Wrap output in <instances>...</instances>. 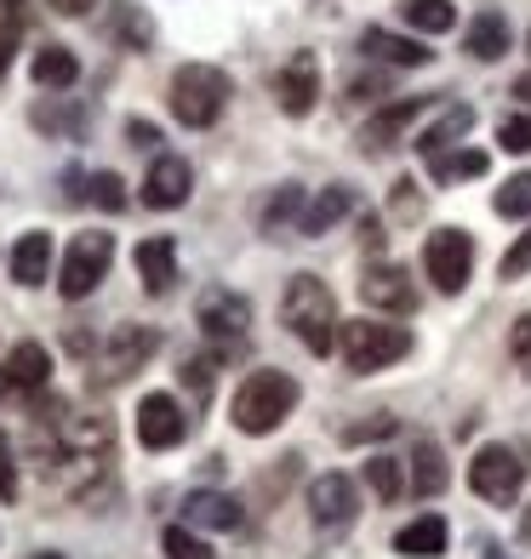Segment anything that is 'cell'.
Masks as SVG:
<instances>
[{
    "instance_id": "30",
    "label": "cell",
    "mask_w": 531,
    "mask_h": 559,
    "mask_svg": "<svg viewBox=\"0 0 531 559\" xmlns=\"http://www.w3.org/2000/svg\"><path fill=\"white\" fill-rule=\"evenodd\" d=\"M109 23H115V40H126V46H149V40H155V23H149V12H138L132 0H120Z\"/></svg>"
},
{
    "instance_id": "14",
    "label": "cell",
    "mask_w": 531,
    "mask_h": 559,
    "mask_svg": "<svg viewBox=\"0 0 531 559\" xmlns=\"http://www.w3.org/2000/svg\"><path fill=\"white\" fill-rule=\"evenodd\" d=\"M155 348H161V337L149 332V325H120V332L109 337V354H104V383H120V377L138 371Z\"/></svg>"
},
{
    "instance_id": "46",
    "label": "cell",
    "mask_w": 531,
    "mask_h": 559,
    "mask_svg": "<svg viewBox=\"0 0 531 559\" xmlns=\"http://www.w3.org/2000/svg\"><path fill=\"white\" fill-rule=\"evenodd\" d=\"M23 12H30L23 0H0V17H7V23H23Z\"/></svg>"
},
{
    "instance_id": "17",
    "label": "cell",
    "mask_w": 531,
    "mask_h": 559,
    "mask_svg": "<svg viewBox=\"0 0 531 559\" xmlns=\"http://www.w3.org/2000/svg\"><path fill=\"white\" fill-rule=\"evenodd\" d=\"M184 525L235 531V525H240V502L223 497V491H189V497H184Z\"/></svg>"
},
{
    "instance_id": "48",
    "label": "cell",
    "mask_w": 531,
    "mask_h": 559,
    "mask_svg": "<svg viewBox=\"0 0 531 559\" xmlns=\"http://www.w3.org/2000/svg\"><path fill=\"white\" fill-rule=\"evenodd\" d=\"M520 537L531 543V508H526V520H520Z\"/></svg>"
},
{
    "instance_id": "1",
    "label": "cell",
    "mask_w": 531,
    "mask_h": 559,
    "mask_svg": "<svg viewBox=\"0 0 531 559\" xmlns=\"http://www.w3.org/2000/svg\"><path fill=\"white\" fill-rule=\"evenodd\" d=\"M281 320L292 325V337L309 354H332V343H338V297H332L326 280L292 274L286 297H281Z\"/></svg>"
},
{
    "instance_id": "20",
    "label": "cell",
    "mask_w": 531,
    "mask_h": 559,
    "mask_svg": "<svg viewBox=\"0 0 531 559\" xmlns=\"http://www.w3.org/2000/svg\"><path fill=\"white\" fill-rule=\"evenodd\" d=\"M361 52H366V58H384V63H400V69H417V63H428V58H435L423 40L389 35V29H366V35H361Z\"/></svg>"
},
{
    "instance_id": "15",
    "label": "cell",
    "mask_w": 531,
    "mask_h": 559,
    "mask_svg": "<svg viewBox=\"0 0 531 559\" xmlns=\"http://www.w3.org/2000/svg\"><path fill=\"white\" fill-rule=\"evenodd\" d=\"M132 263H138V280L155 297H166L172 292V280H177V240L172 235H149V240H138V251H132Z\"/></svg>"
},
{
    "instance_id": "25",
    "label": "cell",
    "mask_w": 531,
    "mask_h": 559,
    "mask_svg": "<svg viewBox=\"0 0 531 559\" xmlns=\"http://www.w3.org/2000/svg\"><path fill=\"white\" fill-rule=\"evenodd\" d=\"M446 456H440V445L435 440H417L412 445V491L417 497H435V491H446Z\"/></svg>"
},
{
    "instance_id": "18",
    "label": "cell",
    "mask_w": 531,
    "mask_h": 559,
    "mask_svg": "<svg viewBox=\"0 0 531 559\" xmlns=\"http://www.w3.org/2000/svg\"><path fill=\"white\" fill-rule=\"evenodd\" d=\"M463 52L480 58V63H497L503 52H509V17H503V12H480L469 23V35H463Z\"/></svg>"
},
{
    "instance_id": "32",
    "label": "cell",
    "mask_w": 531,
    "mask_h": 559,
    "mask_svg": "<svg viewBox=\"0 0 531 559\" xmlns=\"http://www.w3.org/2000/svg\"><path fill=\"white\" fill-rule=\"evenodd\" d=\"M297 212H303V183H281V189H274V200L263 206V228L274 235V228H286Z\"/></svg>"
},
{
    "instance_id": "33",
    "label": "cell",
    "mask_w": 531,
    "mask_h": 559,
    "mask_svg": "<svg viewBox=\"0 0 531 559\" xmlns=\"http://www.w3.org/2000/svg\"><path fill=\"white\" fill-rule=\"evenodd\" d=\"M497 217H531V171H520V177H509V183L497 189Z\"/></svg>"
},
{
    "instance_id": "24",
    "label": "cell",
    "mask_w": 531,
    "mask_h": 559,
    "mask_svg": "<svg viewBox=\"0 0 531 559\" xmlns=\"http://www.w3.org/2000/svg\"><path fill=\"white\" fill-rule=\"evenodd\" d=\"M349 212H354V194H349L343 183H332V189H320V200L297 217V235L315 240V235H326V228H332L338 217H349Z\"/></svg>"
},
{
    "instance_id": "34",
    "label": "cell",
    "mask_w": 531,
    "mask_h": 559,
    "mask_svg": "<svg viewBox=\"0 0 531 559\" xmlns=\"http://www.w3.org/2000/svg\"><path fill=\"white\" fill-rule=\"evenodd\" d=\"M366 486L377 491V502L400 497V463H394V456H371V463H366Z\"/></svg>"
},
{
    "instance_id": "40",
    "label": "cell",
    "mask_w": 531,
    "mask_h": 559,
    "mask_svg": "<svg viewBox=\"0 0 531 559\" xmlns=\"http://www.w3.org/2000/svg\"><path fill=\"white\" fill-rule=\"evenodd\" d=\"M417 212H423L417 183H412V177H400V183H394V217H417Z\"/></svg>"
},
{
    "instance_id": "4",
    "label": "cell",
    "mask_w": 531,
    "mask_h": 559,
    "mask_svg": "<svg viewBox=\"0 0 531 559\" xmlns=\"http://www.w3.org/2000/svg\"><path fill=\"white\" fill-rule=\"evenodd\" d=\"M338 343H343V360H349V371H384V366H394V360H406L412 354V332L406 325H384V320H349L343 332H338Z\"/></svg>"
},
{
    "instance_id": "28",
    "label": "cell",
    "mask_w": 531,
    "mask_h": 559,
    "mask_svg": "<svg viewBox=\"0 0 531 559\" xmlns=\"http://www.w3.org/2000/svg\"><path fill=\"white\" fill-rule=\"evenodd\" d=\"M74 183H81V189H74V200H97L104 212H126V183H120L115 171H92V177L74 171Z\"/></svg>"
},
{
    "instance_id": "19",
    "label": "cell",
    "mask_w": 531,
    "mask_h": 559,
    "mask_svg": "<svg viewBox=\"0 0 531 559\" xmlns=\"http://www.w3.org/2000/svg\"><path fill=\"white\" fill-rule=\"evenodd\" d=\"M0 377H7L12 389H46V377H52V354H46L40 343H17L7 354V366H0Z\"/></svg>"
},
{
    "instance_id": "2",
    "label": "cell",
    "mask_w": 531,
    "mask_h": 559,
    "mask_svg": "<svg viewBox=\"0 0 531 559\" xmlns=\"http://www.w3.org/2000/svg\"><path fill=\"white\" fill-rule=\"evenodd\" d=\"M292 405H297V383L286 371H251L235 389L229 417H235L240 435H274V428L292 417Z\"/></svg>"
},
{
    "instance_id": "8",
    "label": "cell",
    "mask_w": 531,
    "mask_h": 559,
    "mask_svg": "<svg viewBox=\"0 0 531 559\" xmlns=\"http://www.w3.org/2000/svg\"><path fill=\"white\" fill-rule=\"evenodd\" d=\"M194 320H200V332H206V337H212L217 348H235V343H246V325H251V302H246L240 292H229V286H212L206 297H200Z\"/></svg>"
},
{
    "instance_id": "49",
    "label": "cell",
    "mask_w": 531,
    "mask_h": 559,
    "mask_svg": "<svg viewBox=\"0 0 531 559\" xmlns=\"http://www.w3.org/2000/svg\"><path fill=\"white\" fill-rule=\"evenodd\" d=\"M486 559H509V554H503V548H486Z\"/></svg>"
},
{
    "instance_id": "44",
    "label": "cell",
    "mask_w": 531,
    "mask_h": 559,
    "mask_svg": "<svg viewBox=\"0 0 531 559\" xmlns=\"http://www.w3.org/2000/svg\"><path fill=\"white\" fill-rule=\"evenodd\" d=\"M126 138H132V143H161V132H155V126H149V120H132V126H126Z\"/></svg>"
},
{
    "instance_id": "42",
    "label": "cell",
    "mask_w": 531,
    "mask_h": 559,
    "mask_svg": "<svg viewBox=\"0 0 531 559\" xmlns=\"http://www.w3.org/2000/svg\"><path fill=\"white\" fill-rule=\"evenodd\" d=\"M184 377L194 383V400H206V394H212V360H189Z\"/></svg>"
},
{
    "instance_id": "37",
    "label": "cell",
    "mask_w": 531,
    "mask_h": 559,
    "mask_svg": "<svg viewBox=\"0 0 531 559\" xmlns=\"http://www.w3.org/2000/svg\"><path fill=\"white\" fill-rule=\"evenodd\" d=\"M526 269H531V228H526V235H520V240H515L509 251H503V263H497V274H503V280H520Z\"/></svg>"
},
{
    "instance_id": "5",
    "label": "cell",
    "mask_w": 531,
    "mask_h": 559,
    "mask_svg": "<svg viewBox=\"0 0 531 559\" xmlns=\"http://www.w3.org/2000/svg\"><path fill=\"white\" fill-rule=\"evenodd\" d=\"M109 263H115V240L109 235H74L69 240V258H63V269H58V292L69 297V302H81V297H92L97 286H104V274H109Z\"/></svg>"
},
{
    "instance_id": "11",
    "label": "cell",
    "mask_w": 531,
    "mask_h": 559,
    "mask_svg": "<svg viewBox=\"0 0 531 559\" xmlns=\"http://www.w3.org/2000/svg\"><path fill=\"white\" fill-rule=\"evenodd\" d=\"M274 97H281L286 115H309L315 97H320V58L315 52H292L274 74Z\"/></svg>"
},
{
    "instance_id": "9",
    "label": "cell",
    "mask_w": 531,
    "mask_h": 559,
    "mask_svg": "<svg viewBox=\"0 0 531 559\" xmlns=\"http://www.w3.org/2000/svg\"><path fill=\"white\" fill-rule=\"evenodd\" d=\"M361 302L377 314H412L417 309V286L400 263H371L361 280Z\"/></svg>"
},
{
    "instance_id": "31",
    "label": "cell",
    "mask_w": 531,
    "mask_h": 559,
    "mask_svg": "<svg viewBox=\"0 0 531 559\" xmlns=\"http://www.w3.org/2000/svg\"><path fill=\"white\" fill-rule=\"evenodd\" d=\"M35 126L40 132H63V138H81V126H86V109L74 104V109H63V104H35Z\"/></svg>"
},
{
    "instance_id": "45",
    "label": "cell",
    "mask_w": 531,
    "mask_h": 559,
    "mask_svg": "<svg viewBox=\"0 0 531 559\" xmlns=\"http://www.w3.org/2000/svg\"><path fill=\"white\" fill-rule=\"evenodd\" d=\"M92 7V0H52V12H63V17H81Z\"/></svg>"
},
{
    "instance_id": "41",
    "label": "cell",
    "mask_w": 531,
    "mask_h": 559,
    "mask_svg": "<svg viewBox=\"0 0 531 559\" xmlns=\"http://www.w3.org/2000/svg\"><path fill=\"white\" fill-rule=\"evenodd\" d=\"M0 497H17V463H12V445H7V435H0Z\"/></svg>"
},
{
    "instance_id": "47",
    "label": "cell",
    "mask_w": 531,
    "mask_h": 559,
    "mask_svg": "<svg viewBox=\"0 0 531 559\" xmlns=\"http://www.w3.org/2000/svg\"><path fill=\"white\" fill-rule=\"evenodd\" d=\"M515 97H526V104H531V74H520V81H515Z\"/></svg>"
},
{
    "instance_id": "7",
    "label": "cell",
    "mask_w": 531,
    "mask_h": 559,
    "mask_svg": "<svg viewBox=\"0 0 531 559\" xmlns=\"http://www.w3.org/2000/svg\"><path fill=\"white\" fill-rule=\"evenodd\" d=\"M423 269L440 292H463L469 274H474V240L463 228H435V235L423 240Z\"/></svg>"
},
{
    "instance_id": "35",
    "label": "cell",
    "mask_w": 531,
    "mask_h": 559,
    "mask_svg": "<svg viewBox=\"0 0 531 559\" xmlns=\"http://www.w3.org/2000/svg\"><path fill=\"white\" fill-rule=\"evenodd\" d=\"M166 559H212V548L194 537V531H184V525H166Z\"/></svg>"
},
{
    "instance_id": "43",
    "label": "cell",
    "mask_w": 531,
    "mask_h": 559,
    "mask_svg": "<svg viewBox=\"0 0 531 559\" xmlns=\"http://www.w3.org/2000/svg\"><path fill=\"white\" fill-rule=\"evenodd\" d=\"M12 52H17V23H7V17H0V74L12 69Z\"/></svg>"
},
{
    "instance_id": "50",
    "label": "cell",
    "mask_w": 531,
    "mask_h": 559,
    "mask_svg": "<svg viewBox=\"0 0 531 559\" xmlns=\"http://www.w3.org/2000/svg\"><path fill=\"white\" fill-rule=\"evenodd\" d=\"M35 559H58V554H35Z\"/></svg>"
},
{
    "instance_id": "10",
    "label": "cell",
    "mask_w": 531,
    "mask_h": 559,
    "mask_svg": "<svg viewBox=\"0 0 531 559\" xmlns=\"http://www.w3.org/2000/svg\"><path fill=\"white\" fill-rule=\"evenodd\" d=\"M184 435H189V417H184V405H177L172 394H143L138 400V440L149 451L184 445Z\"/></svg>"
},
{
    "instance_id": "36",
    "label": "cell",
    "mask_w": 531,
    "mask_h": 559,
    "mask_svg": "<svg viewBox=\"0 0 531 559\" xmlns=\"http://www.w3.org/2000/svg\"><path fill=\"white\" fill-rule=\"evenodd\" d=\"M497 143L509 148V155H531V120H526V115L497 120Z\"/></svg>"
},
{
    "instance_id": "51",
    "label": "cell",
    "mask_w": 531,
    "mask_h": 559,
    "mask_svg": "<svg viewBox=\"0 0 531 559\" xmlns=\"http://www.w3.org/2000/svg\"><path fill=\"white\" fill-rule=\"evenodd\" d=\"M526 46H531V35H526Z\"/></svg>"
},
{
    "instance_id": "6",
    "label": "cell",
    "mask_w": 531,
    "mask_h": 559,
    "mask_svg": "<svg viewBox=\"0 0 531 559\" xmlns=\"http://www.w3.org/2000/svg\"><path fill=\"white\" fill-rule=\"evenodd\" d=\"M469 486L474 497H486L492 508H515L520 486H526V468L509 445H480L474 463H469Z\"/></svg>"
},
{
    "instance_id": "16",
    "label": "cell",
    "mask_w": 531,
    "mask_h": 559,
    "mask_svg": "<svg viewBox=\"0 0 531 559\" xmlns=\"http://www.w3.org/2000/svg\"><path fill=\"white\" fill-rule=\"evenodd\" d=\"M189 183H194L189 166L177 155H161L155 166H149V177H143V200L155 212H172V206H184V200H189Z\"/></svg>"
},
{
    "instance_id": "26",
    "label": "cell",
    "mask_w": 531,
    "mask_h": 559,
    "mask_svg": "<svg viewBox=\"0 0 531 559\" xmlns=\"http://www.w3.org/2000/svg\"><path fill=\"white\" fill-rule=\"evenodd\" d=\"M35 81L40 86H74L81 81V58H74L69 46H40L35 52Z\"/></svg>"
},
{
    "instance_id": "13",
    "label": "cell",
    "mask_w": 531,
    "mask_h": 559,
    "mask_svg": "<svg viewBox=\"0 0 531 559\" xmlns=\"http://www.w3.org/2000/svg\"><path fill=\"white\" fill-rule=\"evenodd\" d=\"M428 109V97H400V104H389V109H377L371 120H366V132H361V148H394L400 138L412 132V120Z\"/></svg>"
},
{
    "instance_id": "29",
    "label": "cell",
    "mask_w": 531,
    "mask_h": 559,
    "mask_svg": "<svg viewBox=\"0 0 531 559\" xmlns=\"http://www.w3.org/2000/svg\"><path fill=\"white\" fill-rule=\"evenodd\" d=\"M428 166H435V183H458V177H480V171H486V155H480V148H458V155H451V148H446V155H435Z\"/></svg>"
},
{
    "instance_id": "22",
    "label": "cell",
    "mask_w": 531,
    "mask_h": 559,
    "mask_svg": "<svg viewBox=\"0 0 531 559\" xmlns=\"http://www.w3.org/2000/svg\"><path fill=\"white\" fill-rule=\"evenodd\" d=\"M394 554H406V559H440L446 554V520L440 514H423L412 525H400Z\"/></svg>"
},
{
    "instance_id": "38",
    "label": "cell",
    "mask_w": 531,
    "mask_h": 559,
    "mask_svg": "<svg viewBox=\"0 0 531 559\" xmlns=\"http://www.w3.org/2000/svg\"><path fill=\"white\" fill-rule=\"evenodd\" d=\"M394 428H400L394 417H371V423H354V428H343V440H349V445H361V440H389Z\"/></svg>"
},
{
    "instance_id": "12",
    "label": "cell",
    "mask_w": 531,
    "mask_h": 559,
    "mask_svg": "<svg viewBox=\"0 0 531 559\" xmlns=\"http://www.w3.org/2000/svg\"><path fill=\"white\" fill-rule=\"evenodd\" d=\"M354 479L349 474H320L315 486H309V514H315V525H326V531H338V525H349L354 520Z\"/></svg>"
},
{
    "instance_id": "23",
    "label": "cell",
    "mask_w": 531,
    "mask_h": 559,
    "mask_svg": "<svg viewBox=\"0 0 531 559\" xmlns=\"http://www.w3.org/2000/svg\"><path fill=\"white\" fill-rule=\"evenodd\" d=\"M46 269H52V235H23L12 246V280L17 286H46Z\"/></svg>"
},
{
    "instance_id": "39",
    "label": "cell",
    "mask_w": 531,
    "mask_h": 559,
    "mask_svg": "<svg viewBox=\"0 0 531 559\" xmlns=\"http://www.w3.org/2000/svg\"><path fill=\"white\" fill-rule=\"evenodd\" d=\"M509 354H515V366L531 371V314L515 320V332H509Z\"/></svg>"
},
{
    "instance_id": "21",
    "label": "cell",
    "mask_w": 531,
    "mask_h": 559,
    "mask_svg": "<svg viewBox=\"0 0 531 559\" xmlns=\"http://www.w3.org/2000/svg\"><path fill=\"white\" fill-rule=\"evenodd\" d=\"M469 126H474V109H469V104H446L435 126H423V138H417V155H428V160H435V155H446V148L458 143V138L469 132Z\"/></svg>"
},
{
    "instance_id": "3",
    "label": "cell",
    "mask_w": 531,
    "mask_h": 559,
    "mask_svg": "<svg viewBox=\"0 0 531 559\" xmlns=\"http://www.w3.org/2000/svg\"><path fill=\"white\" fill-rule=\"evenodd\" d=\"M223 104H229V74L217 63H184L172 74V115L184 126H217Z\"/></svg>"
},
{
    "instance_id": "27",
    "label": "cell",
    "mask_w": 531,
    "mask_h": 559,
    "mask_svg": "<svg viewBox=\"0 0 531 559\" xmlns=\"http://www.w3.org/2000/svg\"><path fill=\"white\" fill-rule=\"evenodd\" d=\"M400 17L423 35H446L451 23H458V7H451V0H400Z\"/></svg>"
}]
</instances>
